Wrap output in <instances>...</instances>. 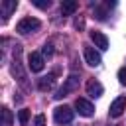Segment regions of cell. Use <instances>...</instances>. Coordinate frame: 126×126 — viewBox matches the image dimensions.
<instances>
[{"label": "cell", "mask_w": 126, "mask_h": 126, "mask_svg": "<svg viewBox=\"0 0 126 126\" xmlns=\"http://www.w3.org/2000/svg\"><path fill=\"white\" fill-rule=\"evenodd\" d=\"M124 110H126V96H116V98L112 100V104H110L108 114H110L112 118H118Z\"/></svg>", "instance_id": "cell-6"}, {"label": "cell", "mask_w": 126, "mask_h": 126, "mask_svg": "<svg viewBox=\"0 0 126 126\" xmlns=\"http://www.w3.org/2000/svg\"><path fill=\"white\" fill-rule=\"evenodd\" d=\"M12 122H14L12 110H10L8 106H4V108H2V126H12Z\"/></svg>", "instance_id": "cell-13"}, {"label": "cell", "mask_w": 126, "mask_h": 126, "mask_svg": "<svg viewBox=\"0 0 126 126\" xmlns=\"http://www.w3.org/2000/svg\"><path fill=\"white\" fill-rule=\"evenodd\" d=\"M32 4H33V6H37V8H41V10H45V8H49V6H51V2H49V0H32Z\"/></svg>", "instance_id": "cell-15"}, {"label": "cell", "mask_w": 126, "mask_h": 126, "mask_svg": "<svg viewBox=\"0 0 126 126\" xmlns=\"http://www.w3.org/2000/svg\"><path fill=\"white\" fill-rule=\"evenodd\" d=\"M77 8H79V4H77L75 0H65V2L61 4V14H63V16H71V14L77 12Z\"/></svg>", "instance_id": "cell-12"}, {"label": "cell", "mask_w": 126, "mask_h": 126, "mask_svg": "<svg viewBox=\"0 0 126 126\" xmlns=\"http://www.w3.org/2000/svg\"><path fill=\"white\" fill-rule=\"evenodd\" d=\"M43 67H45L43 55L37 53V51H32V53L28 55V69H30L32 73H39V71H43Z\"/></svg>", "instance_id": "cell-4"}, {"label": "cell", "mask_w": 126, "mask_h": 126, "mask_svg": "<svg viewBox=\"0 0 126 126\" xmlns=\"http://www.w3.org/2000/svg\"><path fill=\"white\" fill-rule=\"evenodd\" d=\"M41 55H43V57H51V55H53V45H51V43H45L43 49H41Z\"/></svg>", "instance_id": "cell-16"}, {"label": "cell", "mask_w": 126, "mask_h": 126, "mask_svg": "<svg viewBox=\"0 0 126 126\" xmlns=\"http://www.w3.org/2000/svg\"><path fill=\"white\" fill-rule=\"evenodd\" d=\"M18 120H20L22 126H26V124L30 122V110H28V108H22V110L18 112Z\"/></svg>", "instance_id": "cell-14"}, {"label": "cell", "mask_w": 126, "mask_h": 126, "mask_svg": "<svg viewBox=\"0 0 126 126\" xmlns=\"http://www.w3.org/2000/svg\"><path fill=\"white\" fill-rule=\"evenodd\" d=\"M73 116H75V112L71 110V106H57L55 110H53V120L57 122V124H69L71 120H73Z\"/></svg>", "instance_id": "cell-2"}, {"label": "cell", "mask_w": 126, "mask_h": 126, "mask_svg": "<svg viewBox=\"0 0 126 126\" xmlns=\"http://www.w3.org/2000/svg\"><path fill=\"white\" fill-rule=\"evenodd\" d=\"M0 8H2V18H4V22L10 18V14L18 8V0H2L0 2Z\"/></svg>", "instance_id": "cell-10"}, {"label": "cell", "mask_w": 126, "mask_h": 126, "mask_svg": "<svg viewBox=\"0 0 126 126\" xmlns=\"http://www.w3.org/2000/svg\"><path fill=\"white\" fill-rule=\"evenodd\" d=\"M39 26H41V22H39L37 18H32V16H28V18H22V20L18 22V26H16V32H18V33H22V35H26V33H32V32L39 30Z\"/></svg>", "instance_id": "cell-1"}, {"label": "cell", "mask_w": 126, "mask_h": 126, "mask_svg": "<svg viewBox=\"0 0 126 126\" xmlns=\"http://www.w3.org/2000/svg\"><path fill=\"white\" fill-rule=\"evenodd\" d=\"M33 126H45V116L43 114H37L33 118Z\"/></svg>", "instance_id": "cell-18"}, {"label": "cell", "mask_w": 126, "mask_h": 126, "mask_svg": "<svg viewBox=\"0 0 126 126\" xmlns=\"http://www.w3.org/2000/svg\"><path fill=\"white\" fill-rule=\"evenodd\" d=\"M79 87V77L77 75H69L67 79H65V83H63V87L55 93V98H63V96H67L71 91H75Z\"/></svg>", "instance_id": "cell-3"}, {"label": "cell", "mask_w": 126, "mask_h": 126, "mask_svg": "<svg viewBox=\"0 0 126 126\" xmlns=\"http://www.w3.org/2000/svg\"><path fill=\"white\" fill-rule=\"evenodd\" d=\"M85 89H87V94H91V96H94V98H96V96H102V93H104V87H102L96 79H89Z\"/></svg>", "instance_id": "cell-8"}, {"label": "cell", "mask_w": 126, "mask_h": 126, "mask_svg": "<svg viewBox=\"0 0 126 126\" xmlns=\"http://www.w3.org/2000/svg\"><path fill=\"white\" fill-rule=\"evenodd\" d=\"M118 81H120V85H124V87H126V67L118 69Z\"/></svg>", "instance_id": "cell-17"}, {"label": "cell", "mask_w": 126, "mask_h": 126, "mask_svg": "<svg viewBox=\"0 0 126 126\" xmlns=\"http://www.w3.org/2000/svg\"><path fill=\"white\" fill-rule=\"evenodd\" d=\"M91 41L94 43V47L98 49H108V37L102 33V32H91Z\"/></svg>", "instance_id": "cell-9"}, {"label": "cell", "mask_w": 126, "mask_h": 126, "mask_svg": "<svg viewBox=\"0 0 126 126\" xmlns=\"http://www.w3.org/2000/svg\"><path fill=\"white\" fill-rule=\"evenodd\" d=\"M85 61H87L91 67H98L100 61H102V57H100V53H98L94 47H85Z\"/></svg>", "instance_id": "cell-7"}, {"label": "cell", "mask_w": 126, "mask_h": 126, "mask_svg": "<svg viewBox=\"0 0 126 126\" xmlns=\"http://www.w3.org/2000/svg\"><path fill=\"white\" fill-rule=\"evenodd\" d=\"M94 14H96L98 20H104V18H106V10H102V8H98V6H94Z\"/></svg>", "instance_id": "cell-19"}, {"label": "cell", "mask_w": 126, "mask_h": 126, "mask_svg": "<svg viewBox=\"0 0 126 126\" xmlns=\"http://www.w3.org/2000/svg\"><path fill=\"white\" fill-rule=\"evenodd\" d=\"M75 108H77V112H79L81 116H87V118L94 114V106H93V102L87 100V98H77V100H75Z\"/></svg>", "instance_id": "cell-5"}, {"label": "cell", "mask_w": 126, "mask_h": 126, "mask_svg": "<svg viewBox=\"0 0 126 126\" xmlns=\"http://www.w3.org/2000/svg\"><path fill=\"white\" fill-rule=\"evenodd\" d=\"M53 87H55V75L53 73H49V75H45V77H41L37 81V89L39 91H49Z\"/></svg>", "instance_id": "cell-11"}]
</instances>
